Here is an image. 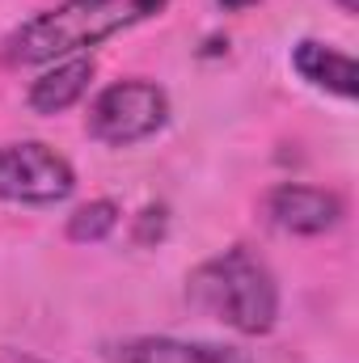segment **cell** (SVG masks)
<instances>
[{
	"label": "cell",
	"instance_id": "obj_13",
	"mask_svg": "<svg viewBox=\"0 0 359 363\" xmlns=\"http://www.w3.org/2000/svg\"><path fill=\"white\" fill-rule=\"evenodd\" d=\"M13 363H47V359H30V355H13Z\"/></svg>",
	"mask_w": 359,
	"mask_h": 363
},
{
	"label": "cell",
	"instance_id": "obj_9",
	"mask_svg": "<svg viewBox=\"0 0 359 363\" xmlns=\"http://www.w3.org/2000/svg\"><path fill=\"white\" fill-rule=\"evenodd\" d=\"M118 220H123V207H118L114 199H89V203H81V207L68 216L64 233H68V241H77V245H97V241H106V237L118 228Z\"/></svg>",
	"mask_w": 359,
	"mask_h": 363
},
{
	"label": "cell",
	"instance_id": "obj_2",
	"mask_svg": "<svg viewBox=\"0 0 359 363\" xmlns=\"http://www.w3.org/2000/svg\"><path fill=\"white\" fill-rule=\"evenodd\" d=\"M186 296L199 313L216 317L220 325L245 334V338H263L279 325V279L267 262L250 250V245H228L224 254L199 262L186 274Z\"/></svg>",
	"mask_w": 359,
	"mask_h": 363
},
{
	"label": "cell",
	"instance_id": "obj_5",
	"mask_svg": "<svg viewBox=\"0 0 359 363\" xmlns=\"http://www.w3.org/2000/svg\"><path fill=\"white\" fill-rule=\"evenodd\" d=\"M263 211H267L270 224L279 233H287V237H326V233H334L343 224L347 203L334 190H321V186L279 182V186L267 190Z\"/></svg>",
	"mask_w": 359,
	"mask_h": 363
},
{
	"label": "cell",
	"instance_id": "obj_10",
	"mask_svg": "<svg viewBox=\"0 0 359 363\" xmlns=\"http://www.w3.org/2000/svg\"><path fill=\"white\" fill-rule=\"evenodd\" d=\"M165 237V207H144L136 224V245H157Z\"/></svg>",
	"mask_w": 359,
	"mask_h": 363
},
{
	"label": "cell",
	"instance_id": "obj_11",
	"mask_svg": "<svg viewBox=\"0 0 359 363\" xmlns=\"http://www.w3.org/2000/svg\"><path fill=\"white\" fill-rule=\"evenodd\" d=\"M224 4V13H237V9H245V4H258V0H220Z\"/></svg>",
	"mask_w": 359,
	"mask_h": 363
},
{
	"label": "cell",
	"instance_id": "obj_3",
	"mask_svg": "<svg viewBox=\"0 0 359 363\" xmlns=\"http://www.w3.org/2000/svg\"><path fill=\"white\" fill-rule=\"evenodd\" d=\"M174 106H170V93L161 89L157 81H114L89 101V114H85V127L97 144L106 148H136L144 140H153L157 131H165Z\"/></svg>",
	"mask_w": 359,
	"mask_h": 363
},
{
	"label": "cell",
	"instance_id": "obj_12",
	"mask_svg": "<svg viewBox=\"0 0 359 363\" xmlns=\"http://www.w3.org/2000/svg\"><path fill=\"white\" fill-rule=\"evenodd\" d=\"M334 4H338L347 17H355V13H359V0H334Z\"/></svg>",
	"mask_w": 359,
	"mask_h": 363
},
{
	"label": "cell",
	"instance_id": "obj_1",
	"mask_svg": "<svg viewBox=\"0 0 359 363\" xmlns=\"http://www.w3.org/2000/svg\"><path fill=\"white\" fill-rule=\"evenodd\" d=\"M170 0H64L13 26L0 43L4 68H47L68 55H85L97 43L165 13Z\"/></svg>",
	"mask_w": 359,
	"mask_h": 363
},
{
	"label": "cell",
	"instance_id": "obj_7",
	"mask_svg": "<svg viewBox=\"0 0 359 363\" xmlns=\"http://www.w3.org/2000/svg\"><path fill=\"white\" fill-rule=\"evenodd\" d=\"M93 77H97L93 55H68V60H55V64H47V68L30 81V89H26V106H30L34 114H64V110H72V106L89 93Z\"/></svg>",
	"mask_w": 359,
	"mask_h": 363
},
{
	"label": "cell",
	"instance_id": "obj_4",
	"mask_svg": "<svg viewBox=\"0 0 359 363\" xmlns=\"http://www.w3.org/2000/svg\"><path fill=\"white\" fill-rule=\"evenodd\" d=\"M77 169L64 152L43 140H17L0 148V203L17 207H55L72 199Z\"/></svg>",
	"mask_w": 359,
	"mask_h": 363
},
{
	"label": "cell",
	"instance_id": "obj_6",
	"mask_svg": "<svg viewBox=\"0 0 359 363\" xmlns=\"http://www.w3.org/2000/svg\"><path fill=\"white\" fill-rule=\"evenodd\" d=\"M110 363H258L233 342L178 338V334H140L110 347Z\"/></svg>",
	"mask_w": 359,
	"mask_h": 363
},
{
	"label": "cell",
	"instance_id": "obj_8",
	"mask_svg": "<svg viewBox=\"0 0 359 363\" xmlns=\"http://www.w3.org/2000/svg\"><path fill=\"white\" fill-rule=\"evenodd\" d=\"M292 68H296V77L304 85L330 93V97H343V101L355 97V60L347 51H338L334 43L300 38L292 47Z\"/></svg>",
	"mask_w": 359,
	"mask_h": 363
}]
</instances>
